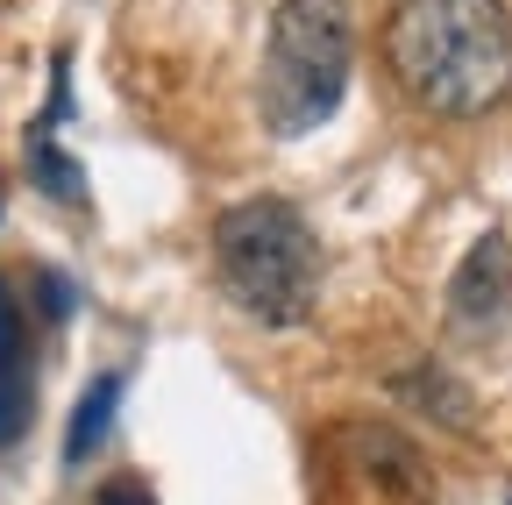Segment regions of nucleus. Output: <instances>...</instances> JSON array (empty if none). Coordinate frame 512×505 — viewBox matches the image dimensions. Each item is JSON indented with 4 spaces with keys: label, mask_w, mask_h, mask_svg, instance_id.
<instances>
[{
    "label": "nucleus",
    "mask_w": 512,
    "mask_h": 505,
    "mask_svg": "<svg viewBox=\"0 0 512 505\" xmlns=\"http://www.w3.org/2000/svg\"><path fill=\"white\" fill-rule=\"evenodd\" d=\"M384 65L420 114L477 121L512 93V8L505 0H392Z\"/></svg>",
    "instance_id": "f257e3e1"
},
{
    "label": "nucleus",
    "mask_w": 512,
    "mask_h": 505,
    "mask_svg": "<svg viewBox=\"0 0 512 505\" xmlns=\"http://www.w3.org/2000/svg\"><path fill=\"white\" fill-rule=\"evenodd\" d=\"M320 278H328V257L292 200L256 193L214 214V285L256 328H299L320 306Z\"/></svg>",
    "instance_id": "f03ea898"
},
{
    "label": "nucleus",
    "mask_w": 512,
    "mask_h": 505,
    "mask_svg": "<svg viewBox=\"0 0 512 505\" xmlns=\"http://www.w3.org/2000/svg\"><path fill=\"white\" fill-rule=\"evenodd\" d=\"M356 79V15L349 0H278L264 29V72H256V107L278 143L313 136L335 121Z\"/></svg>",
    "instance_id": "7ed1b4c3"
},
{
    "label": "nucleus",
    "mask_w": 512,
    "mask_h": 505,
    "mask_svg": "<svg viewBox=\"0 0 512 505\" xmlns=\"http://www.w3.org/2000/svg\"><path fill=\"white\" fill-rule=\"evenodd\" d=\"M512 306V242L505 235H477V249L456 264V278H448V321L456 328H498Z\"/></svg>",
    "instance_id": "20e7f679"
},
{
    "label": "nucleus",
    "mask_w": 512,
    "mask_h": 505,
    "mask_svg": "<svg viewBox=\"0 0 512 505\" xmlns=\"http://www.w3.org/2000/svg\"><path fill=\"white\" fill-rule=\"evenodd\" d=\"M36 413V349H29V313L15 285L0 278V449L29 427Z\"/></svg>",
    "instance_id": "39448f33"
},
{
    "label": "nucleus",
    "mask_w": 512,
    "mask_h": 505,
    "mask_svg": "<svg viewBox=\"0 0 512 505\" xmlns=\"http://www.w3.org/2000/svg\"><path fill=\"white\" fill-rule=\"evenodd\" d=\"M114 399H121V377H93V385H86L79 420H72V434H64V456H72V463H86V456H93V441H100V434H107V420H114Z\"/></svg>",
    "instance_id": "423d86ee"
}]
</instances>
